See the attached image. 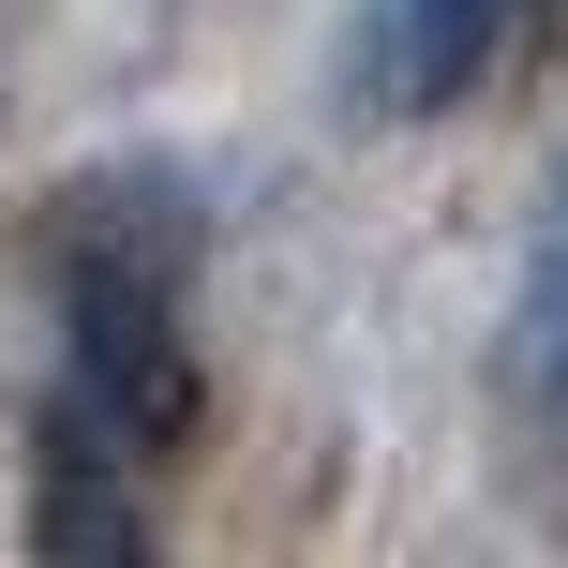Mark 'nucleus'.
Instances as JSON below:
<instances>
[{"mask_svg": "<svg viewBox=\"0 0 568 568\" xmlns=\"http://www.w3.org/2000/svg\"><path fill=\"white\" fill-rule=\"evenodd\" d=\"M30 270L60 300V404L120 419L135 449L195 434V344H180V270H195V195L150 165H105L30 225Z\"/></svg>", "mask_w": 568, "mask_h": 568, "instance_id": "nucleus-1", "label": "nucleus"}, {"mask_svg": "<svg viewBox=\"0 0 568 568\" xmlns=\"http://www.w3.org/2000/svg\"><path fill=\"white\" fill-rule=\"evenodd\" d=\"M509 30H524V0H374L359 16V105L374 120H449L509 60Z\"/></svg>", "mask_w": 568, "mask_h": 568, "instance_id": "nucleus-2", "label": "nucleus"}, {"mask_svg": "<svg viewBox=\"0 0 568 568\" xmlns=\"http://www.w3.org/2000/svg\"><path fill=\"white\" fill-rule=\"evenodd\" d=\"M509 389H524V419H568V165H554V195H539V240H524Z\"/></svg>", "mask_w": 568, "mask_h": 568, "instance_id": "nucleus-3", "label": "nucleus"}]
</instances>
